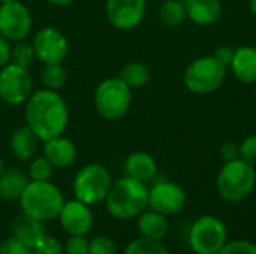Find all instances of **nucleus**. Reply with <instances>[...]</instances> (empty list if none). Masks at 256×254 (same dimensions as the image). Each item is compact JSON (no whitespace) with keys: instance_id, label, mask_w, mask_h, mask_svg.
Here are the masks:
<instances>
[{"instance_id":"f257e3e1","label":"nucleus","mask_w":256,"mask_h":254,"mask_svg":"<svg viewBox=\"0 0 256 254\" xmlns=\"http://www.w3.org/2000/svg\"><path fill=\"white\" fill-rule=\"evenodd\" d=\"M26 124L44 142L63 135L69 124V108L58 91L39 88L24 103Z\"/></svg>"},{"instance_id":"f03ea898","label":"nucleus","mask_w":256,"mask_h":254,"mask_svg":"<svg viewBox=\"0 0 256 254\" xmlns=\"http://www.w3.org/2000/svg\"><path fill=\"white\" fill-rule=\"evenodd\" d=\"M105 207L116 220L136 219L148 208V187L147 183L138 181L128 175L112 181L105 198Z\"/></svg>"},{"instance_id":"7ed1b4c3","label":"nucleus","mask_w":256,"mask_h":254,"mask_svg":"<svg viewBox=\"0 0 256 254\" xmlns=\"http://www.w3.org/2000/svg\"><path fill=\"white\" fill-rule=\"evenodd\" d=\"M21 213L42 223L58 217L64 204L62 190L50 181H28L18 199Z\"/></svg>"},{"instance_id":"20e7f679","label":"nucleus","mask_w":256,"mask_h":254,"mask_svg":"<svg viewBox=\"0 0 256 254\" xmlns=\"http://www.w3.org/2000/svg\"><path fill=\"white\" fill-rule=\"evenodd\" d=\"M256 186V169L243 159L225 162L216 178V190L220 199L238 204L248 199Z\"/></svg>"},{"instance_id":"39448f33","label":"nucleus","mask_w":256,"mask_h":254,"mask_svg":"<svg viewBox=\"0 0 256 254\" xmlns=\"http://www.w3.org/2000/svg\"><path fill=\"white\" fill-rule=\"evenodd\" d=\"M93 102L96 112L108 120L116 121L123 118L132 105V88L118 76H111L100 81L94 90Z\"/></svg>"},{"instance_id":"423d86ee","label":"nucleus","mask_w":256,"mask_h":254,"mask_svg":"<svg viewBox=\"0 0 256 254\" xmlns=\"http://www.w3.org/2000/svg\"><path fill=\"white\" fill-rule=\"evenodd\" d=\"M226 67L213 55L192 60L183 72V84L194 94H210L219 90L226 78Z\"/></svg>"},{"instance_id":"0eeeda50","label":"nucleus","mask_w":256,"mask_h":254,"mask_svg":"<svg viewBox=\"0 0 256 254\" xmlns=\"http://www.w3.org/2000/svg\"><path fill=\"white\" fill-rule=\"evenodd\" d=\"M112 184L110 171L100 163H88L82 166L72 183L74 198L87 204L96 205L105 201Z\"/></svg>"},{"instance_id":"6e6552de","label":"nucleus","mask_w":256,"mask_h":254,"mask_svg":"<svg viewBox=\"0 0 256 254\" xmlns=\"http://www.w3.org/2000/svg\"><path fill=\"white\" fill-rule=\"evenodd\" d=\"M228 241V229L222 219L216 216L198 217L188 234V243L195 254H216Z\"/></svg>"},{"instance_id":"1a4fd4ad","label":"nucleus","mask_w":256,"mask_h":254,"mask_svg":"<svg viewBox=\"0 0 256 254\" xmlns=\"http://www.w3.org/2000/svg\"><path fill=\"white\" fill-rule=\"evenodd\" d=\"M33 76L28 67L8 63L0 67V100L10 106L27 102L33 93Z\"/></svg>"},{"instance_id":"9d476101","label":"nucleus","mask_w":256,"mask_h":254,"mask_svg":"<svg viewBox=\"0 0 256 254\" xmlns=\"http://www.w3.org/2000/svg\"><path fill=\"white\" fill-rule=\"evenodd\" d=\"M33 28L30 9L20 0L0 3V34L12 43L24 40Z\"/></svg>"},{"instance_id":"9b49d317","label":"nucleus","mask_w":256,"mask_h":254,"mask_svg":"<svg viewBox=\"0 0 256 254\" xmlns=\"http://www.w3.org/2000/svg\"><path fill=\"white\" fill-rule=\"evenodd\" d=\"M32 46L34 49L36 58L42 64L62 63L69 52L68 37L58 28L52 25L40 27L32 39Z\"/></svg>"},{"instance_id":"f8f14e48","label":"nucleus","mask_w":256,"mask_h":254,"mask_svg":"<svg viewBox=\"0 0 256 254\" xmlns=\"http://www.w3.org/2000/svg\"><path fill=\"white\" fill-rule=\"evenodd\" d=\"M188 195L183 187L174 181H158L148 187V208L166 217L182 213L186 207Z\"/></svg>"},{"instance_id":"ddd939ff","label":"nucleus","mask_w":256,"mask_h":254,"mask_svg":"<svg viewBox=\"0 0 256 254\" xmlns=\"http://www.w3.org/2000/svg\"><path fill=\"white\" fill-rule=\"evenodd\" d=\"M147 12V0H106L105 13L110 24L118 30L136 28Z\"/></svg>"},{"instance_id":"4468645a","label":"nucleus","mask_w":256,"mask_h":254,"mask_svg":"<svg viewBox=\"0 0 256 254\" xmlns=\"http://www.w3.org/2000/svg\"><path fill=\"white\" fill-rule=\"evenodd\" d=\"M57 219L68 235H88L94 223L90 205L75 198L72 201H64Z\"/></svg>"},{"instance_id":"2eb2a0df","label":"nucleus","mask_w":256,"mask_h":254,"mask_svg":"<svg viewBox=\"0 0 256 254\" xmlns=\"http://www.w3.org/2000/svg\"><path fill=\"white\" fill-rule=\"evenodd\" d=\"M76 154L74 141L64 135H58L42 142V156L54 166V169L70 168L76 160Z\"/></svg>"},{"instance_id":"dca6fc26","label":"nucleus","mask_w":256,"mask_h":254,"mask_svg":"<svg viewBox=\"0 0 256 254\" xmlns=\"http://www.w3.org/2000/svg\"><path fill=\"white\" fill-rule=\"evenodd\" d=\"M39 144H42V141L36 136V133L27 124L15 129L9 138L10 153L20 162L32 160L38 153Z\"/></svg>"},{"instance_id":"f3484780","label":"nucleus","mask_w":256,"mask_h":254,"mask_svg":"<svg viewBox=\"0 0 256 254\" xmlns=\"http://www.w3.org/2000/svg\"><path fill=\"white\" fill-rule=\"evenodd\" d=\"M183 3L188 19L196 25H213L222 16L224 9L219 0H184Z\"/></svg>"},{"instance_id":"a211bd4d","label":"nucleus","mask_w":256,"mask_h":254,"mask_svg":"<svg viewBox=\"0 0 256 254\" xmlns=\"http://www.w3.org/2000/svg\"><path fill=\"white\" fill-rule=\"evenodd\" d=\"M46 229L42 222L32 219L21 213L14 222H12V235L18 238L22 244H26L32 252L38 247V244L42 241V238L46 235Z\"/></svg>"},{"instance_id":"6ab92c4d","label":"nucleus","mask_w":256,"mask_h":254,"mask_svg":"<svg viewBox=\"0 0 256 254\" xmlns=\"http://www.w3.org/2000/svg\"><path fill=\"white\" fill-rule=\"evenodd\" d=\"M234 76L243 84L256 82V46L242 45L236 48L232 61L230 64Z\"/></svg>"},{"instance_id":"aec40b11","label":"nucleus","mask_w":256,"mask_h":254,"mask_svg":"<svg viewBox=\"0 0 256 254\" xmlns=\"http://www.w3.org/2000/svg\"><path fill=\"white\" fill-rule=\"evenodd\" d=\"M158 174V163L150 153L134 151L124 160V175L142 183L152 181Z\"/></svg>"},{"instance_id":"412c9836","label":"nucleus","mask_w":256,"mask_h":254,"mask_svg":"<svg viewBox=\"0 0 256 254\" xmlns=\"http://www.w3.org/2000/svg\"><path fill=\"white\" fill-rule=\"evenodd\" d=\"M136 229L140 232V237L164 241V238L170 232L168 217L147 208L136 217Z\"/></svg>"},{"instance_id":"4be33fe9","label":"nucleus","mask_w":256,"mask_h":254,"mask_svg":"<svg viewBox=\"0 0 256 254\" xmlns=\"http://www.w3.org/2000/svg\"><path fill=\"white\" fill-rule=\"evenodd\" d=\"M28 177L18 168L3 169L0 174V199L6 202L18 201L26 186L28 184Z\"/></svg>"},{"instance_id":"5701e85b","label":"nucleus","mask_w":256,"mask_h":254,"mask_svg":"<svg viewBox=\"0 0 256 254\" xmlns=\"http://www.w3.org/2000/svg\"><path fill=\"white\" fill-rule=\"evenodd\" d=\"M150 76H152L150 67L146 63L138 61V60L126 63L118 72V78L132 90L144 87L150 81Z\"/></svg>"},{"instance_id":"b1692460","label":"nucleus","mask_w":256,"mask_h":254,"mask_svg":"<svg viewBox=\"0 0 256 254\" xmlns=\"http://www.w3.org/2000/svg\"><path fill=\"white\" fill-rule=\"evenodd\" d=\"M158 18L168 28L180 27L188 19L184 3L182 0H162L158 9Z\"/></svg>"},{"instance_id":"393cba45","label":"nucleus","mask_w":256,"mask_h":254,"mask_svg":"<svg viewBox=\"0 0 256 254\" xmlns=\"http://www.w3.org/2000/svg\"><path fill=\"white\" fill-rule=\"evenodd\" d=\"M68 81V72L62 63H51L44 64L40 70V82L44 88L60 91Z\"/></svg>"},{"instance_id":"a878e982","label":"nucleus","mask_w":256,"mask_h":254,"mask_svg":"<svg viewBox=\"0 0 256 254\" xmlns=\"http://www.w3.org/2000/svg\"><path fill=\"white\" fill-rule=\"evenodd\" d=\"M123 254H170V250L162 241L138 237L124 247Z\"/></svg>"},{"instance_id":"bb28decb","label":"nucleus","mask_w":256,"mask_h":254,"mask_svg":"<svg viewBox=\"0 0 256 254\" xmlns=\"http://www.w3.org/2000/svg\"><path fill=\"white\" fill-rule=\"evenodd\" d=\"M52 172L54 166L44 156H34L32 160H28L27 177L30 181H50Z\"/></svg>"},{"instance_id":"cd10ccee","label":"nucleus","mask_w":256,"mask_h":254,"mask_svg":"<svg viewBox=\"0 0 256 254\" xmlns=\"http://www.w3.org/2000/svg\"><path fill=\"white\" fill-rule=\"evenodd\" d=\"M34 60H36V54H34L32 43L20 40V42H15L12 45L10 63L22 66V67H30Z\"/></svg>"},{"instance_id":"c85d7f7f","label":"nucleus","mask_w":256,"mask_h":254,"mask_svg":"<svg viewBox=\"0 0 256 254\" xmlns=\"http://www.w3.org/2000/svg\"><path fill=\"white\" fill-rule=\"evenodd\" d=\"M88 254H117V246L112 238L98 235L88 240Z\"/></svg>"},{"instance_id":"c756f323","label":"nucleus","mask_w":256,"mask_h":254,"mask_svg":"<svg viewBox=\"0 0 256 254\" xmlns=\"http://www.w3.org/2000/svg\"><path fill=\"white\" fill-rule=\"evenodd\" d=\"M216 254H256V244L246 240L226 241V244Z\"/></svg>"},{"instance_id":"7c9ffc66","label":"nucleus","mask_w":256,"mask_h":254,"mask_svg":"<svg viewBox=\"0 0 256 254\" xmlns=\"http://www.w3.org/2000/svg\"><path fill=\"white\" fill-rule=\"evenodd\" d=\"M63 250L64 254H88V240L86 235H69Z\"/></svg>"},{"instance_id":"2f4dec72","label":"nucleus","mask_w":256,"mask_h":254,"mask_svg":"<svg viewBox=\"0 0 256 254\" xmlns=\"http://www.w3.org/2000/svg\"><path fill=\"white\" fill-rule=\"evenodd\" d=\"M240 159L256 168V133H250L240 144Z\"/></svg>"},{"instance_id":"473e14b6","label":"nucleus","mask_w":256,"mask_h":254,"mask_svg":"<svg viewBox=\"0 0 256 254\" xmlns=\"http://www.w3.org/2000/svg\"><path fill=\"white\" fill-rule=\"evenodd\" d=\"M36 254H64L63 250V244L52 235L46 234L42 241L38 244V247L34 249Z\"/></svg>"},{"instance_id":"72a5a7b5","label":"nucleus","mask_w":256,"mask_h":254,"mask_svg":"<svg viewBox=\"0 0 256 254\" xmlns=\"http://www.w3.org/2000/svg\"><path fill=\"white\" fill-rule=\"evenodd\" d=\"M0 254H33V252L18 238L10 235L0 243Z\"/></svg>"},{"instance_id":"f704fd0d","label":"nucleus","mask_w":256,"mask_h":254,"mask_svg":"<svg viewBox=\"0 0 256 254\" xmlns=\"http://www.w3.org/2000/svg\"><path fill=\"white\" fill-rule=\"evenodd\" d=\"M219 154L224 163L240 159V145L234 141H225L219 148Z\"/></svg>"},{"instance_id":"c9c22d12","label":"nucleus","mask_w":256,"mask_h":254,"mask_svg":"<svg viewBox=\"0 0 256 254\" xmlns=\"http://www.w3.org/2000/svg\"><path fill=\"white\" fill-rule=\"evenodd\" d=\"M234 51L236 48L230 46V45H220L216 48V51L212 54L219 63H222L226 69H230V64L232 61V57H234Z\"/></svg>"},{"instance_id":"e433bc0d","label":"nucleus","mask_w":256,"mask_h":254,"mask_svg":"<svg viewBox=\"0 0 256 254\" xmlns=\"http://www.w3.org/2000/svg\"><path fill=\"white\" fill-rule=\"evenodd\" d=\"M10 54H12V42L0 34V67L10 63Z\"/></svg>"},{"instance_id":"4c0bfd02","label":"nucleus","mask_w":256,"mask_h":254,"mask_svg":"<svg viewBox=\"0 0 256 254\" xmlns=\"http://www.w3.org/2000/svg\"><path fill=\"white\" fill-rule=\"evenodd\" d=\"M45 1H48L52 6H68L72 1H75V0H45Z\"/></svg>"},{"instance_id":"58836bf2","label":"nucleus","mask_w":256,"mask_h":254,"mask_svg":"<svg viewBox=\"0 0 256 254\" xmlns=\"http://www.w3.org/2000/svg\"><path fill=\"white\" fill-rule=\"evenodd\" d=\"M248 6H249V10L252 12V15L256 16V0H249L248 1Z\"/></svg>"},{"instance_id":"ea45409f","label":"nucleus","mask_w":256,"mask_h":254,"mask_svg":"<svg viewBox=\"0 0 256 254\" xmlns=\"http://www.w3.org/2000/svg\"><path fill=\"white\" fill-rule=\"evenodd\" d=\"M3 169H4V163H3V159H2V156H0V174L3 172Z\"/></svg>"},{"instance_id":"a19ab883","label":"nucleus","mask_w":256,"mask_h":254,"mask_svg":"<svg viewBox=\"0 0 256 254\" xmlns=\"http://www.w3.org/2000/svg\"><path fill=\"white\" fill-rule=\"evenodd\" d=\"M9 1H15V0H0V3H9Z\"/></svg>"},{"instance_id":"79ce46f5","label":"nucleus","mask_w":256,"mask_h":254,"mask_svg":"<svg viewBox=\"0 0 256 254\" xmlns=\"http://www.w3.org/2000/svg\"><path fill=\"white\" fill-rule=\"evenodd\" d=\"M152 1V3H158V1H162V0H147V3Z\"/></svg>"},{"instance_id":"37998d69","label":"nucleus","mask_w":256,"mask_h":254,"mask_svg":"<svg viewBox=\"0 0 256 254\" xmlns=\"http://www.w3.org/2000/svg\"><path fill=\"white\" fill-rule=\"evenodd\" d=\"M33 254H36V253H34V252H33Z\"/></svg>"}]
</instances>
